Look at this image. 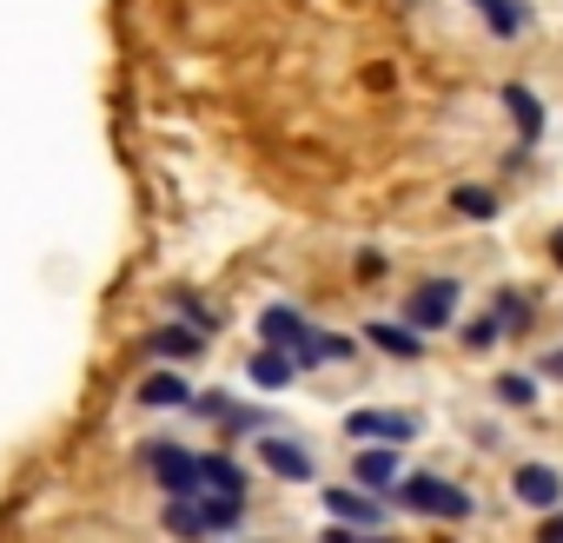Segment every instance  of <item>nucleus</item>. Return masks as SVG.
I'll return each instance as SVG.
<instances>
[{
    "mask_svg": "<svg viewBox=\"0 0 563 543\" xmlns=\"http://www.w3.org/2000/svg\"><path fill=\"white\" fill-rule=\"evenodd\" d=\"M550 258H556V272H563V225L550 232Z\"/></svg>",
    "mask_w": 563,
    "mask_h": 543,
    "instance_id": "nucleus-26",
    "label": "nucleus"
},
{
    "mask_svg": "<svg viewBox=\"0 0 563 543\" xmlns=\"http://www.w3.org/2000/svg\"><path fill=\"white\" fill-rule=\"evenodd\" d=\"M365 543H391V536H365Z\"/></svg>",
    "mask_w": 563,
    "mask_h": 543,
    "instance_id": "nucleus-28",
    "label": "nucleus"
},
{
    "mask_svg": "<svg viewBox=\"0 0 563 543\" xmlns=\"http://www.w3.org/2000/svg\"><path fill=\"white\" fill-rule=\"evenodd\" d=\"M365 339H372L385 358H418V352H424V332H411V325H385V319H372Z\"/></svg>",
    "mask_w": 563,
    "mask_h": 543,
    "instance_id": "nucleus-13",
    "label": "nucleus"
},
{
    "mask_svg": "<svg viewBox=\"0 0 563 543\" xmlns=\"http://www.w3.org/2000/svg\"><path fill=\"white\" fill-rule=\"evenodd\" d=\"M306 332H312V325H306V312H292V306H265V312H258V339H265L272 352H292Z\"/></svg>",
    "mask_w": 563,
    "mask_h": 543,
    "instance_id": "nucleus-8",
    "label": "nucleus"
},
{
    "mask_svg": "<svg viewBox=\"0 0 563 543\" xmlns=\"http://www.w3.org/2000/svg\"><path fill=\"white\" fill-rule=\"evenodd\" d=\"M146 345H153L159 358H199V345H206V339H199L192 325H159V332H153Z\"/></svg>",
    "mask_w": 563,
    "mask_h": 543,
    "instance_id": "nucleus-18",
    "label": "nucleus"
},
{
    "mask_svg": "<svg viewBox=\"0 0 563 543\" xmlns=\"http://www.w3.org/2000/svg\"><path fill=\"white\" fill-rule=\"evenodd\" d=\"M398 503L418 510V517H438V523H464V517H471V490L451 484V477H431V470L405 477V484H398Z\"/></svg>",
    "mask_w": 563,
    "mask_h": 543,
    "instance_id": "nucleus-1",
    "label": "nucleus"
},
{
    "mask_svg": "<svg viewBox=\"0 0 563 543\" xmlns=\"http://www.w3.org/2000/svg\"><path fill=\"white\" fill-rule=\"evenodd\" d=\"M192 503H199V523H206V536H212V530H232V523L245 517V497H212V490H199Z\"/></svg>",
    "mask_w": 563,
    "mask_h": 543,
    "instance_id": "nucleus-17",
    "label": "nucleus"
},
{
    "mask_svg": "<svg viewBox=\"0 0 563 543\" xmlns=\"http://www.w3.org/2000/svg\"><path fill=\"white\" fill-rule=\"evenodd\" d=\"M352 477H358L365 490L391 484V477H398V457H391V444H365V451H358V464H352Z\"/></svg>",
    "mask_w": 563,
    "mask_h": 543,
    "instance_id": "nucleus-15",
    "label": "nucleus"
},
{
    "mask_svg": "<svg viewBox=\"0 0 563 543\" xmlns=\"http://www.w3.org/2000/svg\"><path fill=\"white\" fill-rule=\"evenodd\" d=\"M166 530H173V536H206L199 503H192V497H173V503H166Z\"/></svg>",
    "mask_w": 563,
    "mask_h": 543,
    "instance_id": "nucleus-22",
    "label": "nucleus"
},
{
    "mask_svg": "<svg viewBox=\"0 0 563 543\" xmlns=\"http://www.w3.org/2000/svg\"><path fill=\"white\" fill-rule=\"evenodd\" d=\"M543 378H563V352H550V358H543Z\"/></svg>",
    "mask_w": 563,
    "mask_h": 543,
    "instance_id": "nucleus-27",
    "label": "nucleus"
},
{
    "mask_svg": "<svg viewBox=\"0 0 563 543\" xmlns=\"http://www.w3.org/2000/svg\"><path fill=\"white\" fill-rule=\"evenodd\" d=\"M199 490H212V497H245V470H239L225 451H212V457H199Z\"/></svg>",
    "mask_w": 563,
    "mask_h": 543,
    "instance_id": "nucleus-12",
    "label": "nucleus"
},
{
    "mask_svg": "<svg viewBox=\"0 0 563 543\" xmlns=\"http://www.w3.org/2000/svg\"><path fill=\"white\" fill-rule=\"evenodd\" d=\"M497 339H504V332H497V319H477V325H464V345H471V352H490Z\"/></svg>",
    "mask_w": 563,
    "mask_h": 543,
    "instance_id": "nucleus-23",
    "label": "nucleus"
},
{
    "mask_svg": "<svg viewBox=\"0 0 563 543\" xmlns=\"http://www.w3.org/2000/svg\"><path fill=\"white\" fill-rule=\"evenodd\" d=\"M457 299H464V286H457V279H424V286L405 299V325L431 339V332H444V325L457 319Z\"/></svg>",
    "mask_w": 563,
    "mask_h": 543,
    "instance_id": "nucleus-2",
    "label": "nucleus"
},
{
    "mask_svg": "<svg viewBox=\"0 0 563 543\" xmlns=\"http://www.w3.org/2000/svg\"><path fill=\"white\" fill-rule=\"evenodd\" d=\"M497 398H504L510 411H530V405H537V378H523V372H504V378H497Z\"/></svg>",
    "mask_w": 563,
    "mask_h": 543,
    "instance_id": "nucleus-21",
    "label": "nucleus"
},
{
    "mask_svg": "<svg viewBox=\"0 0 563 543\" xmlns=\"http://www.w3.org/2000/svg\"><path fill=\"white\" fill-rule=\"evenodd\" d=\"M471 8L484 14V27H490L497 41H517V34L530 27V0H471Z\"/></svg>",
    "mask_w": 563,
    "mask_h": 543,
    "instance_id": "nucleus-9",
    "label": "nucleus"
},
{
    "mask_svg": "<svg viewBox=\"0 0 563 543\" xmlns=\"http://www.w3.org/2000/svg\"><path fill=\"white\" fill-rule=\"evenodd\" d=\"M140 405H146V411H179V405H192V385H186L179 372H159V378L140 385Z\"/></svg>",
    "mask_w": 563,
    "mask_h": 543,
    "instance_id": "nucleus-14",
    "label": "nucleus"
},
{
    "mask_svg": "<svg viewBox=\"0 0 563 543\" xmlns=\"http://www.w3.org/2000/svg\"><path fill=\"white\" fill-rule=\"evenodd\" d=\"M451 212H464V219H497V192H490V186H457V192H451Z\"/></svg>",
    "mask_w": 563,
    "mask_h": 543,
    "instance_id": "nucleus-19",
    "label": "nucleus"
},
{
    "mask_svg": "<svg viewBox=\"0 0 563 543\" xmlns=\"http://www.w3.org/2000/svg\"><path fill=\"white\" fill-rule=\"evenodd\" d=\"M345 431H352L358 444H411L424 424H418L411 411H372V405H365V411H352V418H345Z\"/></svg>",
    "mask_w": 563,
    "mask_h": 543,
    "instance_id": "nucleus-4",
    "label": "nucleus"
},
{
    "mask_svg": "<svg viewBox=\"0 0 563 543\" xmlns=\"http://www.w3.org/2000/svg\"><path fill=\"white\" fill-rule=\"evenodd\" d=\"M530 312H537V306H530L523 292H497V312H490V319H497V332H523Z\"/></svg>",
    "mask_w": 563,
    "mask_h": 543,
    "instance_id": "nucleus-20",
    "label": "nucleus"
},
{
    "mask_svg": "<svg viewBox=\"0 0 563 543\" xmlns=\"http://www.w3.org/2000/svg\"><path fill=\"white\" fill-rule=\"evenodd\" d=\"M325 510L345 523V530H385V503L372 490H325Z\"/></svg>",
    "mask_w": 563,
    "mask_h": 543,
    "instance_id": "nucleus-6",
    "label": "nucleus"
},
{
    "mask_svg": "<svg viewBox=\"0 0 563 543\" xmlns=\"http://www.w3.org/2000/svg\"><path fill=\"white\" fill-rule=\"evenodd\" d=\"M339 358H352V339H332V332H319V325L292 345V365H299V372H312V365H339Z\"/></svg>",
    "mask_w": 563,
    "mask_h": 543,
    "instance_id": "nucleus-10",
    "label": "nucleus"
},
{
    "mask_svg": "<svg viewBox=\"0 0 563 543\" xmlns=\"http://www.w3.org/2000/svg\"><path fill=\"white\" fill-rule=\"evenodd\" d=\"M258 457H265V470H272V477H286V484H312V457H306V444H292V437H258Z\"/></svg>",
    "mask_w": 563,
    "mask_h": 543,
    "instance_id": "nucleus-7",
    "label": "nucleus"
},
{
    "mask_svg": "<svg viewBox=\"0 0 563 543\" xmlns=\"http://www.w3.org/2000/svg\"><path fill=\"white\" fill-rule=\"evenodd\" d=\"M140 457H146V470L166 497H199V457L186 444H146Z\"/></svg>",
    "mask_w": 563,
    "mask_h": 543,
    "instance_id": "nucleus-3",
    "label": "nucleus"
},
{
    "mask_svg": "<svg viewBox=\"0 0 563 543\" xmlns=\"http://www.w3.org/2000/svg\"><path fill=\"white\" fill-rule=\"evenodd\" d=\"M537 543H563V510H543V530H537Z\"/></svg>",
    "mask_w": 563,
    "mask_h": 543,
    "instance_id": "nucleus-24",
    "label": "nucleus"
},
{
    "mask_svg": "<svg viewBox=\"0 0 563 543\" xmlns=\"http://www.w3.org/2000/svg\"><path fill=\"white\" fill-rule=\"evenodd\" d=\"M504 107H510V120H517V133H523V140H537V133H543V100H537L530 87H504Z\"/></svg>",
    "mask_w": 563,
    "mask_h": 543,
    "instance_id": "nucleus-16",
    "label": "nucleus"
},
{
    "mask_svg": "<svg viewBox=\"0 0 563 543\" xmlns=\"http://www.w3.org/2000/svg\"><path fill=\"white\" fill-rule=\"evenodd\" d=\"M325 543H358V530H345V523H332V530H325Z\"/></svg>",
    "mask_w": 563,
    "mask_h": 543,
    "instance_id": "nucleus-25",
    "label": "nucleus"
},
{
    "mask_svg": "<svg viewBox=\"0 0 563 543\" xmlns=\"http://www.w3.org/2000/svg\"><path fill=\"white\" fill-rule=\"evenodd\" d=\"M510 497H517L523 510H556V503H563V470H550V464H517V470H510Z\"/></svg>",
    "mask_w": 563,
    "mask_h": 543,
    "instance_id": "nucleus-5",
    "label": "nucleus"
},
{
    "mask_svg": "<svg viewBox=\"0 0 563 543\" xmlns=\"http://www.w3.org/2000/svg\"><path fill=\"white\" fill-rule=\"evenodd\" d=\"M245 378H252L258 391H286V385L299 378V365H292V352H272V345H265V352L245 365Z\"/></svg>",
    "mask_w": 563,
    "mask_h": 543,
    "instance_id": "nucleus-11",
    "label": "nucleus"
}]
</instances>
